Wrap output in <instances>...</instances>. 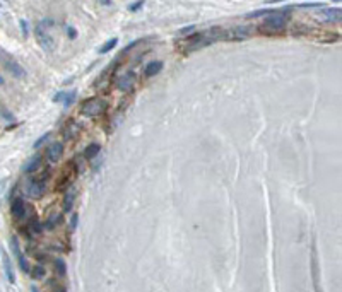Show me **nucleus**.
<instances>
[{"label":"nucleus","instance_id":"13","mask_svg":"<svg viewBox=\"0 0 342 292\" xmlns=\"http://www.w3.org/2000/svg\"><path fill=\"white\" fill-rule=\"evenodd\" d=\"M161 70H163V62H159V60H153V62H149L146 67H144V77L151 79V77H154V75L159 74Z\"/></svg>","mask_w":342,"mask_h":292},{"label":"nucleus","instance_id":"12","mask_svg":"<svg viewBox=\"0 0 342 292\" xmlns=\"http://www.w3.org/2000/svg\"><path fill=\"white\" fill-rule=\"evenodd\" d=\"M75 97H77V91H62V92H57L53 101H55V103H62L63 106L68 108L74 104Z\"/></svg>","mask_w":342,"mask_h":292},{"label":"nucleus","instance_id":"27","mask_svg":"<svg viewBox=\"0 0 342 292\" xmlns=\"http://www.w3.org/2000/svg\"><path fill=\"white\" fill-rule=\"evenodd\" d=\"M77 224H79V215L74 214V215L70 217V231H74L75 227H77Z\"/></svg>","mask_w":342,"mask_h":292},{"label":"nucleus","instance_id":"19","mask_svg":"<svg viewBox=\"0 0 342 292\" xmlns=\"http://www.w3.org/2000/svg\"><path fill=\"white\" fill-rule=\"evenodd\" d=\"M53 266H55V272H57V275L59 277H65L67 275V263H65V260H62V258H55L53 260Z\"/></svg>","mask_w":342,"mask_h":292},{"label":"nucleus","instance_id":"9","mask_svg":"<svg viewBox=\"0 0 342 292\" xmlns=\"http://www.w3.org/2000/svg\"><path fill=\"white\" fill-rule=\"evenodd\" d=\"M134 82H135V74L134 72H127V74L120 75L117 79V89L122 92H127L134 88Z\"/></svg>","mask_w":342,"mask_h":292},{"label":"nucleus","instance_id":"22","mask_svg":"<svg viewBox=\"0 0 342 292\" xmlns=\"http://www.w3.org/2000/svg\"><path fill=\"white\" fill-rule=\"evenodd\" d=\"M294 7H301V9H316V7H325V3H322V2H303V3H296Z\"/></svg>","mask_w":342,"mask_h":292},{"label":"nucleus","instance_id":"32","mask_svg":"<svg viewBox=\"0 0 342 292\" xmlns=\"http://www.w3.org/2000/svg\"><path fill=\"white\" fill-rule=\"evenodd\" d=\"M332 2H341V0H332Z\"/></svg>","mask_w":342,"mask_h":292},{"label":"nucleus","instance_id":"15","mask_svg":"<svg viewBox=\"0 0 342 292\" xmlns=\"http://www.w3.org/2000/svg\"><path fill=\"white\" fill-rule=\"evenodd\" d=\"M39 166H41V156L36 154L34 157H31V159L23 166V173L24 175H33L34 171H38L39 169Z\"/></svg>","mask_w":342,"mask_h":292},{"label":"nucleus","instance_id":"18","mask_svg":"<svg viewBox=\"0 0 342 292\" xmlns=\"http://www.w3.org/2000/svg\"><path fill=\"white\" fill-rule=\"evenodd\" d=\"M26 231H28L30 234H33V236H39V234L43 233V224L38 221V219H36V215L30 221V226H28Z\"/></svg>","mask_w":342,"mask_h":292},{"label":"nucleus","instance_id":"1","mask_svg":"<svg viewBox=\"0 0 342 292\" xmlns=\"http://www.w3.org/2000/svg\"><path fill=\"white\" fill-rule=\"evenodd\" d=\"M291 19V14H289V9H282V10H271L269 16L265 17L264 24H262V31H271V32H280L284 31V28L287 26Z\"/></svg>","mask_w":342,"mask_h":292},{"label":"nucleus","instance_id":"8","mask_svg":"<svg viewBox=\"0 0 342 292\" xmlns=\"http://www.w3.org/2000/svg\"><path fill=\"white\" fill-rule=\"evenodd\" d=\"M74 178H75V168H74V162H68L65 175L60 176V179H59V183H57L55 190H57V192H60V190H65V188H68V186L72 185V179H74Z\"/></svg>","mask_w":342,"mask_h":292},{"label":"nucleus","instance_id":"28","mask_svg":"<svg viewBox=\"0 0 342 292\" xmlns=\"http://www.w3.org/2000/svg\"><path fill=\"white\" fill-rule=\"evenodd\" d=\"M21 28H23V32H24V38H28V34H30V26H28L26 21H21Z\"/></svg>","mask_w":342,"mask_h":292},{"label":"nucleus","instance_id":"4","mask_svg":"<svg viewBox=\"0 0 342 292\" xmlns=\"http://www.w3.org/2000/svg\"><path fill=\"white\" fill-rule=\"evenodd\" d=\"M106 110H108V101L103 99V97H91V99H86L81 104V113L89 118L99 117Z\"/></svg>","mask_w":342,"mask_h":292},{"label":"nucleus","instance_id":"29","mask_svg":"<svg viewBox=\"0 0 342 292\" xmlns=\"http://www.w3.org/2000/svg\"><path fill=\"white\" fill-rule=\"evenodd\" d=\"M48 286H53V289H55V291H65V287L59 286V284L53 282V280H48Z\"/></svg>","mask_w":342,"mask_h":292},{"label":"nucleus","instance_id":"17","mask_svg":"<svg viewBox=\"0 0 342 292\" xmlns=\"http://www.w3.org/2000/svg\"><path fill=\"white\" fill-rule=\"evenodd\" d=\"M101 152V146H99V144H89L88 147H86V150H84V157L86 159H94L96 156H98V154Z\"/></svg>","mask_w":342,"mask_h":292},{"label":"nucleus","instance_id":"25","mask_svg":"<svg viewBox=\"0 0 342 292\" xmlns=\"http://www.w3.org/2000/svg\"><path fill=\"white\" fill-rule=\"evenodd\" d=\"M192 32H195V26H187V28H183V29L178 31V34H180V36H188V34H192Z\"/></svg>","mask_w":342,"mask_h":292},{"label":"nucleus","instance_id":"14","mask_svg":"<svg viewBox=\"0 0 342 292\" xmlns=\"http://www.w3.org/2000/svg\"><path fill=\"white\" fill-rule=\"evenodd\" d=\"M75 202V188L74 186H68L65 188V195H63V212H72Z\"/></svg>","mask_w":342,"mask_h":292},{"label":"nucleus","instance_id":"7","mask_svg":"<svg viewBox=\"0 0 342 292\" xmlns=\"http://www.w3.org/2000/svg\"><path fill=\"white\" fill-rule=\"evenodd\" d=\"M318 17L322 23H330V24H334V23H339L341 21V17H342V10L339 9V7H334V9H325V7H322V10L318 12Z\"/></svg>","mask_w":342,"mask_h":292},{"label":"nucleus","instance_id":"10","mask_svg":"<svg viewBox=\"0 0 342 292\" xmlns=\"http://www.w3.org/2000/svg\"><path fill=\"white\" fill-rule=\"evenodd\" d=\"M62 154H63V144L53 142L52 146L46 149V159H48V162H52V164H55V162H59L62 159Z\"/></svg>","mask_w":342,"mask_h":292},{"label":"nucleus","instance_id":"11","mask_svg":"<svg viewBox=\"0 0 342 292\" xmlns=\"http://www.w3.org/2000/svg\"><path fill=\"white\" fill-rule=\"evenodd\" d=\"M0 257H2V263H3V272H5V277L10 284H16V273H14V266L10 258L7 257V253L3 250H0Z\"/></svg>","mask_w":342,"mask_h":292},{"label":"nucleus","instance_id":"5","mask_svg":"<svg viewBox=\"0 0 342 292\" xmlns=\"http://www.w3.org/2000/svg\"><path fill=\"white\" fill-rule=\"evenodd\" d=\"M2 63H3V67H5V70L9 72L10 75H12L14 79H26V70H24L23 67H21L19 63L16 62L14 58H10L9 55L5 57V53H2Z\"/></svg>","mask_w":342,"mask_h":292},{"label":"nucleus","instance_id":"21","mask_svg":"<svg viewBox=\"0 0 342 292\" xmlns=\"http://www.w3.org/2000/svg\"><path fill=\"white\" fill-rule=\"evenodd\" d=\"M45 273H46V270H45V266H41V265H36L34 268L30 270V275L33 277L34 280L43 279V277H45Z\"/></svg>","mask_w":342,"mask_h":292},{"label":"nucleus","instance_id":"24","mask_svg":"<svg viewBox=\"0 0 342 292\" xmlns=\"http://www.w3.org/2000/svg\"><path fill=\"white\" fill-rule=\"evenodd\" d=\"M144 2H146V0H137V2L130 3V5H128V10H130V12H137V10L144 5Z\"/></svg>","mask_w":342,"mask_h":292},{"label":"nucleus","instance_id":"26","mask_svg":"<svg viewBox=\"0 0 342 292\" xmlns=\"http://www.w3.org/2000/svg\"><path fill=\"white\" fill-rule=\"evenodd\" d=\"M65 31H67L68 39H75V38H77V31H75L72 26H67V28H65Z\"/></svg>","mask_w":342,"mask_h":292},{"label":"nucleus","instance_id":"20","mask_svg":"<svg viewBox=\"0 0 342 292\" xmlns=\"http://www.w3.org/2000/svg\"><path fill=\"white\" fill-rule=\"evenodd\" d=\"M117 45H118V38H111V39H108V41L104 43V45L99 46V53H101V55H104V53L111 52V50H113Z\"/></svg>","mask_w":342,"mask_h":292},{"label":"nucleus","instance_id":"23","mask_svg":"<svg viewBox=\"0 0 342 292\" xmlns=\"http://www.w3.org/2000/svg\"><path fill=\"white\" fill-rule=\"evenodd\" d=\"M50 137H52V135H50V133H43V135L39 137V139L36 140V142L33 144V149H36V150H38L39 147L43 146V144H46V142H48V140H50Z\"/></svg>","mask_w":342,"mask_h":292},{"label":"nucleus","instance_id":"30","mask_svg":"<svg viewBox=\"0 0 342 292\" xmlns=\"http://www.w3.org/2000/svg\"><path fill=\"white\" fill-rule=\"evenodd\" d=\"M9 9V2L7 0H0V10H7Z\"/></svg>","mask_w":342,"mask_h":292},{"label":"nucleus","instance_id":"16","mask_svg":"<svg viewBox=\"0 0 342 292\" xmlns=\"http://www.w3.org/2000/svg\"><path fill=\"white\" fill-rule=\"evenodd\" d=\"M62 221H63V215H62V214L52 215V217L46 219V222L43 224V229H48V231L55 229V227L59 226V224H62Z\"/></svg>","mask_w":342,"mask_h":292},{"label":"nucleus","instance_id":"3","mask_svg":"<svg viewBox=\"0 0 342 292\" xmlns=\"http://www.w3.org/2000/svg\"><path fill=\"white\" fill-rule=\"evenodd\" d=\"M46 176H48V171L43 173L39 178H30L26 181V186H24V193L26 197L33 198V200H38L43 195L46 193Z\"/></svg>","mask_w":342,"mask_h":292},{"label":"nucleus","instance_id":"2","mask_svg":"<svg viewBox=\"0 0 342 292\" xmlns=\"http://www.w3.org/2000/svg\"><path fill=\"white\" fill-rule=\"evenodd\" d=\"M50 24H53L52 19H43L41 23L34 26V38H36V41H38V45L41 46L45 52H53V50H55L53 38L48 34Z\"/></svg>","mask_w":342,"mask_h":292},{"label":"nucleus","instance_id":"6","mask_svg":"<svg viewBox=\"0 0 342 292\" xmlns=\"http://www.w3.org/2000/svg\"><path fill=\"white\" fill-rule=\"evenodd\" d=\"M10 214H12V217L16 219V221H24V219L28 217L30 210H28L26 202H24L21 197L14 198V200L10 202Z\"/></svg>","mask_w":342,"mask_h":292},{"label":"nucleus","instance_id":"31","mask_svg":"<svg viewBox=\"0 0 342 292\" xmlns=\"http://www.w3.org/2000/svg\"><path fill=\"white\" fill-rule=\"evenodd\" d=\"M2 84H3V77L0 75V86H2Z\"/></svg>","mask_w":342,"mask_h":292}]
</instances>
